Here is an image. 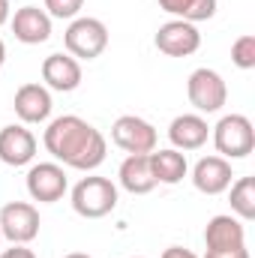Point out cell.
Here are the masks:
<instances>
[{"mask_svg":"<svg viewBox=\"0 0 255 258\" xmlns=\"http://www.w3.org/2000/svg\"><path fill=\"white\" fill-rule=\"evenodd\" d=\"M45 147L60 162L90 171L105 159V135L75 114H63L45 129Z\"/></svg>","mask_w":255,"mask_h":258,"instance_id":"6da1fadb","label":"cell"},{"mask_svg":"<svg viewBox=\"0 0 255 258\" xmlns=\"http://www.w3.org/2000/svg\"><path fill=\"white\" fill-rule=\"evenodd\" d=\"M243 225H240V219H234V216H225V213H219V216H213L210 222H207V228H204V243H207V249H234V246H243Z\"/></svg>","mask_w":255,"mask_h":258,"instance_id":"2e32d148","label":"cell"},{"mask_svg":"<svg viewBox=\"0 0 255 258\" xmlns=\"http://www.w3.org/2000/svg\"><path fill=\"white\" fill-rule=\"evenodd\" d=\"M204 258H249L246 246H234V249H207Z\"/></svg>","mask_w":255,"mask_h":258,"instance_id":"603a6c76","label":"cell"},{"mask_svg":"<svg viewBox=\"0 0 255 258\" xmlns=\"http://www.w3.org/2000/svg\"><path fill=\"white\" fill-rule=\"evenodd\" d=\"M207 132H210V126H207L204 117H198V114H180V117L171 120L168 138L180 150H198L207 141Z\"/></svg>","mask_w":255,"mask_h":258,"instance_id":"e0dca14e","label":"cell"},{"mask_svg":"<svg viewBox=\"0 0 255 258\" xmlns=\"http://www.w3.org/2000/svg\"><path fill=\"white\" fill-rule=\"evenodd\" d=\"M156 48L162 51V54H168V57H189L198 51V45H201V33H198V27L192 24V21H183V18H177V21H168V24H162L159 30H156Z\"/></svg>","mask_w":255,"mask_h":258,"instance_id":"52a82bcc","label":"cell"},{"mask_svg":"<svg viewBox=\"0 0 255 258\" xmlns=\"http://www.w3.org/2000/svg\"><path fill=\"white\" fill-rule=\"evenodd\" d=\"M192 183L198 192L219 195L231 186V162L225 156H204L192 168Z\"/></svg>","mask_w":255,"mask_h":258,"instance_id":"30bf717a","label":"cell"},{"mask_svg":"<svg viewBox=\"0 0 255 258\" xmlns=\"http://www.w3.org/2000/svg\"><path fill=\"white\" fill-rule=\"evenodd\" d=\"M231 210L240 219H252L255 216V177H240L231 186Z\"/></svg>","mask_w":255,"mask_h":258,"instance_id":"ffe728a7","label":"cell"},{"mask_svg":"<svg viewBox=\"0 0 255 258\" xmlns=\"http://www.w3.org/2000/svg\"><path fill=\"white\" fill-rule=\"evenodd\" d=\"M3 60H6V45H3V39H0V66H3Z\"/></svg>","mask_w":255,"mask_h":258,"instance_id":"83f0119b","label":"cell"},{"mask_svg":"<svg viewBox=\"0 0 255 258\" xmlns=\"http://www.w3.org/2000/svg\"><path fill=\"white\" fill-rule=\"evenodd\" d=\"M27 192L33 201H60L66 192V174L60 165L54 162H39L27 171Z\"/></svg>","mask_w":255,"mask_h":258,"instance_id":"9c48e42d","label":"cell"},{"mask_svg":"<svg viewBox=\"0 0 255 258\" xmlns=\"http://www.w3.org/2000/svg\"><path fill=\"white\" fill-rule=\"evenodd\" d=\"M186 96L198 111H219L228 99V90H225V81L219 78V72L201 66L186 81Z\"/></svg>","mask_w":255,"mask_h":258,"instance_id":"5b68a950","label":"cell"},{"mask_svg":"<svg viewBox=\"0 0 255 258\" xmlns=\"http://www.w3.org/2000/svg\"><path fill=\"white\" fill-rule=\"evenodd\" d=\"M72 207L84 219L108 216L117 207V189L108 177H84L72 189Z\"/></svg>","mask_w":255,"mask_h":258,"instance_id":"7a4b0ae2","label":"cell"},{"mask_svg":"<svg viewBox=\"0 0 255 258\" xmlns=\"http://www.w3.org/2000/svg\"><path fill=\"white\" fill-rule=\"evenodd\" d=\"M66 51L72 57H81V60H93L105 51L108 45V27L99 21V18H75L69 27H66Z\"/></svg>","mask_w":255,"mask_h":258,"instance_id":"3957f363","label":"cell"},{"mask_svg":"<svg viewBox=\"0 0 255 258\" xmlns=\"http://www.w3.org/2000/svg\"><path fill=\"white\" fill-rule=\"evenodd\" d=\"M0 237H3V234H0Z\"/></svg>","mask_w":255,"mask_h":258,"instance_id":"f546056e","label":"cell"},{"mask_svg":"<svg viewBox=\"0 0 255 258\" xmlns=\"http://www.w3.org/2000/svg\"><path fill=\"white\" fill-rule=\"evenodd\" d=\"M162 258H198L192 249H186V246H168L165 252H162Z\"/></svg>","mask_w":255,"mask_h":258,"instance_id":"d4e9b609","label":"cell"},{"mask_svg":"<svg viewBox=\"0 0 255 258\" xmlns=\"http://www.w3.org/2000/svg\"><path fill=\"white\" fill-rule=\"evenodd\" d=\"M36 156V138L24 126H3L0 129V159L6 165H27Z\"/></svg>","mask_w":255,"mask_h":258,"instance_id":"8fae6325","label":"cell"},{"mask_svg":"<svg viewBox=\"0 0 255 258\" xmlns=\"http://www.w3.org/2000/svg\"><path fill=\"white\" fill-rule=\"evenodd\" d=\"M42 78L51 90L69 93L81 84V63L72 54H48L42 60Z\"/></svg>","mask_w":255,"mask_h":258,"instance_id":"4fadbf2b","label":"cell"},{"mask_svg":"<svg viewBox=\"0 0 255 258\" xmlns=\"http://www.w3.org/2000/svg\"><path fill=\"white\" fill-rule=\"evenodd\" d=\"M63 258H93V255H87V252H69V255H63Z\"/></svg>","mask_w":255,"mask_h":258,"instance_id":"4316f807","label":"cell"},{"mask_svg":"<svg viewBox=\"0 0 255 258\" xmlns=\"http://www.w3.org/2000/svg\"><path fill=\"white\" fill-rule=\"evenodd\" d=\"M111 138L126 153H153L156 150V129L150 126L147 120L135 117V114L117 117L114 126H111Z\"/></svg>","mask_w":255,"mask_h":258,"instance_id":"ba28073f","label":"cell"},{"mask_svg":"<svg viewBox=\"0 0 255 258\" xmlns=\"http://www.w3.org/2000/svg\"><path fill=\"white\" fill-rule=\"evenodd\" d=\"M81 6H84V0H45V9L54 18H75L81 12Z\"/></svg>","mask_w":255,"mask_h":258,"instance_id":"7402d4cb","label":"cell"},{"mask_svg":"<svg viewBox=\"0 0 255 258\" xmlns=\"http://www.w3.org/2000/svg\"><path fill=\"white\" fill-rule=\"evenodd\" d=\"M120 183L132 195H144L156 186V177L150 168V153H129L120 165Z\"/></svg>","mask_w":255,"mask_h":258,"instance_id":"9a60e30c","label":"cell"},{"mask_svg":"<svg viewBox=\"0 0 255 258\" xmlns=\"http://www.w3.org/2000/svg\"><path fill=\"white\" fill-rule=\"evenodd\" d=\"M9 18V0H0V24Z\"/></svg>","mask_w":255,"mask_h":258,"instance_id":"484cf974","label":"cell"},{"mask_svg":"<svg viewBox=\"0 0 255 258\" xmlns=\"http://www.w3.org/2000/svg\"><path fill=\"white\" fill-rule=\"evenodd\" d=\"M15 114L24 123H39L51 114V93L42 84H21L15 90Z\"/></svg>","mask_w":255,"mask_h":258,"instance_id":"5bb4252c","label":"cell"},{"mask_svg":"<svg viewBox=\"0 0 255 258\" xmlns=\"http://www.w3.org/2000/svg\"><path fill=\"white\" fill-rule=\"evenodd\" d=\"M132 258H141V255H132Z\"/></svg>","mask_w":255,"mask_h":258,"instance_id":"f1b7e54d","label":"cell"},{"mask_svg":"<svg viewBox=\"0 0 255 258\" xmlns=\"http://www.w3.org/2000/svg\"><path fill=\"white\" fill-rule=\"evenodd\" d=\"M0 234L12 243H30L39 234V213L27 201H12L0 210Z\"/></svg>","mask_w":255,"mask_h":258,"instance_id":"8992f818","label":"cell"},{"mask_svg":"<svg viewBox=\"0 0 255 258\" xmlns=\"http://www.w3.org/2000/svg\"><path fill=\"white\" fill-rule=\"evenodd\" d=\"M231 60L240 66V69H252L255 66V36L252 33H243L234 39L231 45Z\"/></svg>","mask_w":255,"mask_h":258,"instance_id":"44dd1931","label":"cell"},{"mask_svg":"<svg viewBox=\"0 0 255 258\" xmlns=\"http://www.w3.org/2000/svg\"><path fill=\"white\" fill-rule=\"evenodd\" d=\"M12 33L27 45H39L51 36V15L39 6H21L12 18Z\"/></svg>","mask_w":255,"mask_h":258,"instance_id":"7c38bea8","label":"cell"},{"mask_svg":"<svg viewBox=\"0 0 255 258\" xmlns=\"http://www.w3.org/2000/svg\"><path fill=\"white\" fill-rule=\"evenodd\" d=\"M0 258H36V255H33L24 243H12V249H6Z\"/></svg>","mask_w":255,"mask_h":258,"instance_id":"cb8c5ba5","label":"cell"},{"mask_svg":"<svg viewBox=\"0 0 255 258\" xmlns=\"http://www.w3.org/2000/svg\"><path fill=\"white\" fill-rule=\"evenodd\" d=\"M150 168H153L156 183L174 186L186 177V156L180 150H153L150 153Z\"/></svg>","mask_w":255,"mask_h":258,"instance_id":"ac0fdd59","label":"cell"},{"mask_svg":"<svg viewBox=\"0 0 255 258\" xmlns=\"http://www.w3.org/2000/svg\"><path fill=\"white\" fill-rule=\"evenodd\" d=\"M159 9L180 15L183 21H207L216 12V0H159Z\"/></svg>","mask_w":255,"mask_h":258,"instance_id":"d6986e66","label":"cell"},{"mask_svg":"<svg viewBox=\"0 0 255 258\" xmlns=\"http://www.w3.org/2000/svg\"><path fill=\"white\" fill-rule=\"evenodd\" d=\"M213 141H216V150L231 156V159L249 156L255 147V129L249 123V117H243V114H225L213 126Z\"/></svg>","mask_w":255,"mask_h":258,"instance_id":"277c9868","label":"cell"}]
</instances>
